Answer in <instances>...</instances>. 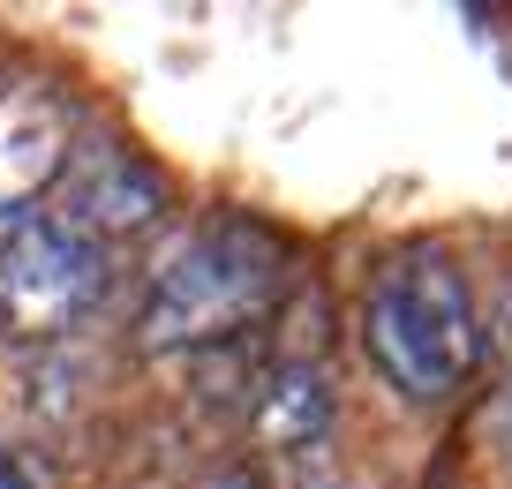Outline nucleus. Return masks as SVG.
Listing matches in <instances>:
<instances>
[{
    "instance_id": "f257e3e1",
    "label": "nucleus",
    "mask_w": 512,
    "mask_h": 489,
    "mask_svg": "<svg viewBox=\"0 0 512 489\" xmlns=\"http://www.w3.org/2000/svg\"><path fill=\"white\" fill-rule=\"evenodd\" d=\"M279 286H287V249H279L264 226L204 219L151 264L136 339H144L151 354L219 347V339L249 332L256 316H272Z\"/></svg>"
},
{
    "instance_id": "f03ea898",
    "label": "nucleus",
    "mask_w": 512,
    "mask_h": 489,
    "mask_svg": "<svg viewBox=\"0 0 512 489\" xmlns=\"http://www.w3.org/2000/svg\"><path fill=\"white\" fill-rule=\"evenodd\" d=\"M362 347L377 377L415 407H437L482 362V316L445 249H407L362 294Z\"/></svg>"
},
{
    "instance_id": "7ed1b4c3",
    "label": "nucleus",
    "mask_w": 512,
    "mask_h": 489,
    "mask_svg": "<svg viewBox=\"0 0 512 489\" xmlns=\"http://www.w3.org/2000/svg\"><path fill=\"white\" fill-rule=\"evenodd\" d=\"M106 294V249L68 219H16L0 234V339L46 347L76 332Z\"/></svg>"
},
{
    "instance_id": "20e7f679",
    "label": "nucleus",
    "mask_w": 512,
    "mask_h": 489,
    "mask_svg": "<svg viewBox=\"0 0 512 489\" xmlns=\"http://www.w3.org/2000/svg\"><path fill=\"white\" fill-rule=\"evenodd\" d=\"M159 211H166V181L136 151H98L76 174V189H68V226L91 241L98 234H144V226H159Z\"/></svg>"
},
{
    "instance_id": "39448f33",
    "label": "nucleus",
    "mask_w": 512,
    "mask_h": 489,
    "mask_svg": "<svg viewBox=\"0 0 512 489\" xmlns=\"http://www.w3.org/2000/svg\"><path fill=\"white\" fill-rule=\"evenodd\" d=\"M68 166V113L53 98H8L0 106V211L16 219L46 181Z\"/></svg>"
},
{
    "instance_id": "423d86ee",
    "label": "nucleus",
    "mask_w": 512,
    "mask_h": 489,
    "mask_svg": "<svg viewBox=\"0 0 512 489\" xmlns=\"http://www.w3.org/2000/svg\"><path fill=\"white\" fill-rule=\"evenodd\" d=\"M332 414H339V399H332V384H324V369L287 362V369L264 377L249 429H256L264 452H317V444L332 437Z\"/></svg>"
},
{
    "instance_id": "0eeeda50",
    "label": "nucleus",
    "mask_w": 512,
    "mask_h": 489,
    "mask_svg": "<svg viewBox=\"0 0 512 489\" xmlns=\"http://www.w3.org/2000/svg\"><path fill=\"white\" fill-rule=\"evenodd\" d=\"M302 489H362V482H347V474H324V467H309V474H302Z\"/></svg>"
},
{
    "instance_id": "6e6552de",
    "label": "nucleus",
    "mask_w": 512,
    "mask_h": 489,
    "mask_svg": "<svg viewBox=\"0 0 512 489\" xmlns=\"http://www.w3.org/2000/svg\"><path fill=\"white\" fill-rule=\"evenodd\" d=\"M0 489H31V474H23L16 459H8V452H0Z\"/></svg>"
},
{
    "instance_id": "1a4fd4ad",
    "label": "nucleus",
    "mask_w": 512,
    "mask_h": 489,
    "mask_svg": "<svg viewBox=\"0 0 512 489\" xmlns=\"http://www.w3.org/2000/svg\"><path fill=\"white\" fill-rule=\"evenodd\" d=\"M211 489H256V482H249V474H219Z\"/></svg>"
},
{
    "instance_id": "9d476101",
    "label": "nucleus",
    "mask_w": 512,
    "mask_h": 489,
    "mask_svg": "<svg viewBox=\"0 0 512 489\" xmlns=\"http://www.w3.org/2000/svg\"><path fill=\"white\" fill-rule=\"evenodd\" d=\"M497 422H505V459H512V399H505V414H497Z\"/></svg>"
}]
</instances>
